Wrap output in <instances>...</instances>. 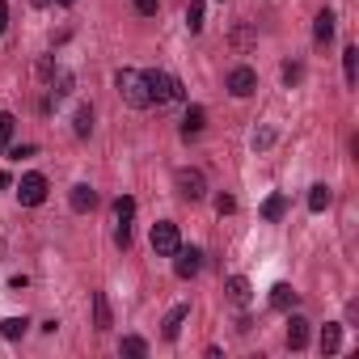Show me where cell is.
Instances as JSON below:
<instances>
[{"label": "cell", "instance_id": "cell-1", "mask_svg": "<svg viewBox=\"0 0 359 359\" xmlns=\"http://www.w3.org/2000/svg\"><path fill=\"white\" fill-rule=\"evenodd\" d=\"M144 85H148V102H156V106H169V102H182L187 97L182 93V81L169 76V72H161V68L144 72Z\"/></svg>", "mask_w": 359, "mask_h": 359}, {"label": "cell", "instance_id": "cell-2", "mask_svg": "<svg viewBox=\"0 0 359 359\" xmlns=\"http://www.w3.org/2000/svg\"><path fill=\"white\" fill-rule=\"evenodd\" d=\"M114 85H118V93H123V102H127V106H135V110L152 106V102H148L144 72H135V68H118V72H114Z\"/></svg>", "mask_w": 359, "mask_h": 359}, {"label": "cell", "instance_id": "cell-3", "mask_svg": "<svg viewBox=\"0 0 359 359\" xmlns=\"http://www.w3.org/2000/svg\"><path fill=\"white\" fill-rule=\"evenodd\" d=\"M173 187H177V195H182L187 203L208 199V177H203V169H177L173 173Z\"/></svg>", "mask_w": 359, "mask_h": 359}, {"label": "cell", "instance_id": "cell-4", "mask_svg": "<svg viewBox=\"0 0 359 359\" xmlns=\"http://www.w3.org/2000/svg\"><path fill=\"white\" fill-rule=\"evenodd\" d=\"M177 245H182L177 224H173V220H156V224H152V254H156V258H173Z\"/></svg>", "mask_w": 359, "mask_h": 359}, {"label": "cell", "instance_id": "cell-5", "mask_svg": "<svg viewBox=\"0 0 359 359\" xmlns=\"http://www.w3.org/2000/svg\"><path fill=\"white\" fill-rule=\"evenodd\" d=\"M18 203H22V208H43V203H47V177H43V173H22V182H18Z\"/></svg>", "mask_w": 359, "mask_h": 359}, {"label": "cell", "instance_id": "cell-6", "mask_svg": "<svg viewBox=\"0 0 359 359\" xmlns=\"http://www.w3.org/2000/svg\"><path fill=\"white\" fill-rule=\"evenodd\" d=\"M203 271V254L195 250V245H177V254H173V275L177 279H195Z\"/></svg>", "mask_w": 359, "mask_h": 359}, {"label": "cell", "instance_id": "cell-7", "mask_svg": "<svg viewBox=\"0 0 359 359\" xmlns=\"http://www.w3.org/2000/svg\"><path fill=\"white\" fill-rule=\"evenodd\" d=\"M224 89H229L233 97H250V93L258 89V72H254L250 64H237V68L229 72V81H224Z\"/></svg>", "mask_w": 359, "mask_h": 359}, {"label": "cell", "instance_id": "cell-8", "mask_svg": "<svg viewBox=\"0 0 359 359\" xmlns=\"http://www.w3.org/2000/svg\"><path fill=\"white\" fill-rule=\"evenodd\" d=\"M68 208H72V212H81V216H85V212H93V208H97V191H93L89 182H76V187L68 191Z\"/></svg>", "mask_w": 359, "mask_h": 359}, {"label": "cell", "instance_id": "cell-9", "mask_svg": "<svg viewBox=\"0 0 359 359\" xmlns=\"http://www.w3.org/2000/svg\"><path fill=\"white\" fill-rule=\"evenodd\" d=\"M187 317H191V304H173V309L165 313V321H161V334L173 342L177 334H182V321H187Z\"/></svg>", "mask_w": 359, "mask_h": 359}, {"label": "cell", "instance_id": "cell-10", "mask_svg": "<svg viewBox=\"0 0 359 359\" xmlns=\"http://www.w3.org/2000/svg\"><path fill=\"white\" fill-rule=\"evenodd\" d=\"M287 346H292V351H304V346H309V321H304L300 313L287 317Z\"/></svg>", "mask_w": 359, "mask_h": 359}, {"label": "cell", "instance_id": "cell-11", "mask_svg": "<svg viewBox=\"0 0 359 359\" xmlns=\"http://www.w3.org/2000/svg\"><path fill=\"white\" fill-rule=\"evenodd\" d=\"M203 127H208V110H203V106H187V118H182V140H195Z\"/></svg>", "mask_w": 359, "mask_h": 359}, {"label": "cell", "instance_id": "cell-12", "mask_svg": "<svg viewBox=\"0 0 359 359\" xmlns=\"http://www.w3.org/2000/svg\"><path fill=\"white\" fill-rule=\"evenodd\" d=\"M224 292H229V300H233L237 309H245V304H250V296H254V287H250V279H245V275H233V279L224 283Z\"/></svg>", "mask_w": 359, "mask_h": 359}, {"label": "cell", "instance_id": "cell-13", "mask_svg": "<svg viewBox=\"0 0 359 359\" xmlns=\"http://www.w3.org/2000/svg\"><path fill=\"white\" fill-rule=\"evenodd\" d=\"M296 300H300V296L292 292V283H275V287H271V309L292 313V309H296Z\"/></svg>", "mask_w": 359, "mask_h": 359}, {"label": "cell", "instance_id": "cell-14", "mask_svg": "<svg viewBox=\"0 0 359 359\" xmlns=\"http://www.w3.org/2000/svg\"><path fill=\"white\" fill-rule=\"evenodd\" d=\"M338 351H342V325L325 321L321 325V355H338Z\"/></svg>", "mask_w": 359, "mask_h": 359}, {"label": "cell", "instance_id": "cell-15", "mask_svg": "<svg viewBox=\"0 0 359 359\" xmlns=\"http://www.w3.org/2000/svg\"><path fill=\"white\" fill-rule=\"evenodd\" d=\"M110 325H114L110 300H106V292H93V330H110Z\"/></svg>", "mask_w": 359, "mask_h": 359}, {"label": "cell", "instance_id": "cell-16", "mask_svg": "<svg viewBox=\"0 0 359 359\" xmlns=\"http://www.w3.org/2000/svg\"><path fill=\"white\" fill-rule=\"evenodd\" d=\"M313 39H317L321 47H325V43L334 39V13H330V9H321V13L313 18Z\"/></svg>", "mask_w": 359, "mask_h": 359}, {"label": "cell", "instance_id": "cell-17", "mask_svg": "<svg viewBox=\"0 0 359 359\" xmlns=\"http://www.w3.org/2000/svg\"><path fill=\"white\" fill-rule=\"evenodd\" d=\"M330 203H334V195H330V187H325V182L309 187V212H325Z\"/></svg>", "mask_w": 359, "mask_h": 359}, {"label": "cell", "instance_id": "cell-18", "mask_svg": "<svg viewBox=\"0 0 359 359\" xmlns=\"http://www.w3.org/2000/svg\"><path fill=\"white\" fill-rule=\"evenodd\" d=\"M26 330H30V321H26V317H5V321H0V338H9V342H13V338H22Z\"/></svg>", "mask_w": 359, "mask_h": 359}, {"label": "cell", "instance_id": "cell-19", "mask_svg": "<svg viewBox=\"0 0 359 359\" xmlns=\"http://www.w3.org/2000/svg\"><path fill=\"white\" fill-rule=\"evenodd\" d=\"M342 76H346V85H355V81H359V51H355V47H346V51H342Z\"/></svg>", "mask_w": 359, "mask_h": 359}, {"label": "cell", "instance_id": "cell-20", "mask_svg": "<svg viewBox=\"0 0 359 359\" xmlns=\"http://www.w3.org/2000/svg\"><path fill=\"white\" fill-rule=\"evenodd\" d=\"M72 85H76V76H72L68 68L51 72V89H55V97H68V93H72Z\"/></svg>", "mask_w": 359, "mask_h": 359}, {"label": "cell", "instance_id": "cell-21", "mask_svg": "<svg viewBox=\"0 0 359 359\" xmlns=\"http://www.w3.org/2000/svg\"><path fill=\"white\" fill-rule=\"evenodd\" d=\"M283 212H287V199H283V195H271V199L262 203V220H271V224L283 220Z\"/></svg>", "mask_w": 359, "mask_h": 359}, {"label": "cell", "instance_id": "cell-22", "mask_svg": "<svg viewBox=\"0 0 359 359\" xmlns=\"http://www.w3.org/2000/svg\"><path fill=\"white\" fill-rule=\"evenodd\" d=\"M118 351H123V355H131V359H144V355H148V342H144L140 334H127V338L118 342Z\"/></svg>", "mask_w": 359, "mask_h": 359}, {"label": "cell", "instance_id": "cell-23", "mask_svg": "<svg viewBox=\"0 0 359 359\" xmlns=\"http://www.w3.org/2000/svg\"><path fill=\"white\" fill-rule=\"evenodd\" d=\"M13 131H18V118L9 114V110H0V152L9 148V140H13Z\"/></svg>", "mask_w": 359, "mask_h": 359}, {"label": "cell", "instance_id": "cell-24", "mask_svg": "<svg viewBox=\"0 0 359 359\" xmlns=\"http://www.w3.org/2000/svg\"><path fill=\"white\" fill-rule=\"evenodd\" d=\"M72 131H76L81 140L93 131V110H89V106H81V110H76V118H72Z\"/></svg>", "mask_w": 359, "mask_h": 359}, {"label": "cell", "instance_id": "cell-25", "mask_svg": "<svg viewBox=\"0 0 359 359\" xmlns=\"http://www.w3.org/2000/svg\"><path fill=\"white\" fill-rule=\"evenodd\" d=\"M187 26H191V34H199V30H203V0H191V9H187Z\"/></svg>", "mask_w": 359, "mask_h": 359}, {"label": "cell", "instance_id": "cell-26", "mask_svg": "<svg viewBox=\"0 0 359 359\" xmlns=\"http://www.w3.org/2000/svg\"><path fill=\"white\" fill-rule=\"evenodd\" d=\"M114 216H118V220H131V216H135V199H131V195H118V199H114Z\"/></svg>", "mask_w": 359, "mask_h": 359}, {"label": "cell", "instance_id": "cell-27", "mask_svg": "<svg viewBox=\"0 0 359 359\" xmlns=\"http://www.w3.org/2000/svg\"><path fill=\"white\" fill-rule=\"evenodd\" d=\"M114 245H118V250H131V220H118V229H114Z\"/></svg>", "mask_w": 359, "mask_h": 359}, {"label": "cell", "instance_id": "cell-28", "mask_svg": "<svg viewBox=\"0 0 359 359\" xmlns=\"http://www.w3.org/2000/svg\"><path fill=\"white\" fill-rule=\"evenodd\" d=\"M5 152H9V161H26V156H34V144H13Z\"/></svg>", "mask_w": 359, "mask_h": 359}, {"label": "cell", "instance_id": "cell-29", "mask_svg": "<svg viewBox=\"0 0 359 359\" xmlns=\"http://www.w3.org/2000/svg\"><path fill=\"white\" fill-rule=\"evenodd\" d=\"M216 212H220V216H233V212H237V199H233V195H216Z\"/></svg>", "mask_w": 359, "mask_h": 359}, {"label": "cell", "instance_id": "cell-30", "mask_svg": "<svg viewBox=\"0 0 359 359\" xmlns=\"http://www.w3.org/2000/svg\"><path fill=\"white\" fill-rule=\"evenodd\" d=\"M250 43H254L250 26H237V30H233V47H250Z\"/></svg>", "mask_w": 359, "mask_h": 359}, {"label": "cell", "instance_id": "cell-31", "mask_svg": "<svg viewBox=\"0 0 359 359\" xmlns=\"http://www.w3.org/2000/svg\"><path fill=\"white\" fill-rule=\"evenodd\" d=\"M300 76H304L300 64H287V68H283V85H300Z\"/></svg>", "mask_w": 359, "mask_h": 359}, {"label": "cell", "instance_id": "cell-32", "mask_svg": "<svg viewBox=\"0 0 359 359\" xmlns=\"http://www.w3.org/2000/svg\"><path fill=\"white\" fill-rule=\"evenodd\" d=\"M271 144H275V131H271V127L254 131V148H271Z\"/></svg>", "mask_w": 359, "mask_h": 359}, {"label": "cell", "instance_id": "cell-33", "mask_svg": "<svg viewBox=\"0 0 359 359\" xmlns=\"http://www.w3.org/2000/svg\"><path fill=\"white\" fill-rule=\"evenodd\" d=\"M140 18H156V0H131Z\"/></svg>", "mask_w": 359, "mask_h": 359}, {"label": "cell", "instance_id": "cell-34", "mask_svg": "<svg viewBox=\"0 0 359 359\" xmlns=\"http://www.w3.org/2000/svg\"><path fill=\"white\" fill-rule=\"evenodd\" d=\"M5 26H9V5L0 0V34H5Z\"/></svg>", "mask_w": 359, "mask_h": 359}, {"label": "cell", "instance_id": "cell-35", "mask_svg": "<svg viewBox=\"0 0 359 359\" xmlns=\"http://www.w3.org/2000/svg\"><path fill=\"white\" fill-rule=\"evenodd\" d=\"M30 5H34V9H47V5H51V0H30Z\"/></svg>", "mask_w": 359, "mask_h": 359}, {"label": "cell", "instance_id": "cell-36", "mask_svg": "<svg viewBox=\"0 0 359 359\" xmlns=\"http://www.w3.org/2000/svg\"><path fill=\"white\" fill-rule=\"evenodd\" d=\"M55 5H64V9H68V5H76V0H55Z\"/></svg>", "mask_w": 359, "mask_h": 359}]
</instances>
